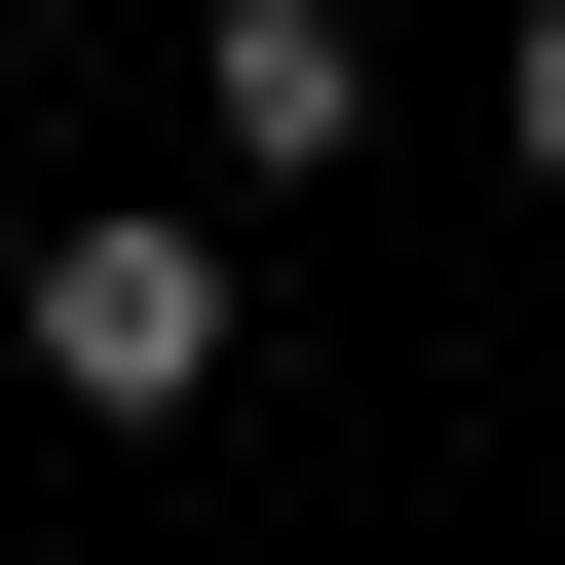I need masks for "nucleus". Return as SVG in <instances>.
Here are the masks:
<instances>
[{
  "mask_svg": "<svg viewBox=\"0 0 565 565\" xmlns=\"http://www.w3.org/2000/svg\"><path fill=\"white\" fill-rule=\"evenodd\" d=\"M39 377H76V415H226V226H189V189H76V226H39Z\"/></svg>",
  "mask_w": 565,
  "mask_h": 565,
  "instance_id": "1",
  "label": "nucleus"
},
{
  "mask_svg": "<svg viewBox=\"0 0 565 565\" xmlns=\"http://www.w3.org/2000/svg\"><path fill=\"white\" fill-rule=\"evenodd\" d=\"M189 114H226L264 189H340V151H377V39H340V0H226V39H189Z\"/></svg>",
  "mask_w": 565,
  "mask_h": 565,
  "instance_id": "2",
  "label": "nucleus"
},
{
  "mask_svg": "<svg viewBox=\"0 0 565 565\" xmlns=\"http://www.w3.org/2000/svg\"><path fill=\"white\" fill-rule=\"evenodd\" d=\"M490 151H527V189H565V0H527V39H490Z\"/></svg>",
  "mask_w": 565,
  "mask_h": 565,
  "instance_id": "3",
  "label": "nucleus"
}]
</instances>
